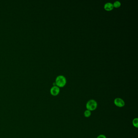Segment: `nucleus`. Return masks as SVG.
Here are the masks:
<instances>
[{
    "mask_svg": "<svg viewBox=\"0 0 138 138\" xmlns=\"http://www.w3.org/2000/svg\"><path fill=\"white\" fill-rule=\"evenodd\" d=\"M104 8L105 10L107 11H111L114 8L113 5L111 3H106L104 6Z\"/></svg>",
    "mask_w": 138,
    "mask_h": 138,
    "instance_id": "39448f33",
    "label": "nucleus"
},
{
    "mask_svg": "<svg viewBox=\"0 0 138 138\" xmlns=\"http://www.w3.org/2000/svg\"><path fill=\"white\" fill-rule=\"evenodd\" d=\"M97 138H106V137L105 135L100 134V135H99L98 136Z\"/></svg>",
    "mask_w": 138,
    "mask_h": 138,
    "instance_id": "1a4fd4ad",
    "label": "nucleus"
},
{
    "mask_svg": "<svg viewBox=\"0 0 138 138\" xmlns=\"http://www.w3.org/2000/svg\"><path fill=\"white\" fill-rule=\"evenodd\" d=\"M97 103L94 100H89L86 105V107L87 110L90 111H92L96 109L97 107Z\"/></svg>",
    "mask_w": 138,
    "mask_h": 138,
    "instance_id": "f03ea898",
    "label": "nucleus"
},
{
    "mask_svg": "<svg viewBox=\"0 0 138 138\" xmlns=\"http://www.w3.org/2000/svg\"><path fill=\"white\" fill-rule=\"evenodd\" d=\"M114 103L115 105L119 107H122L124 106L125 105L124 100L121 98H117L114 100Z\"/></svg>",
    "mask_w": 138,
    "mask_h": 138,
    "instance_id": "7ed1b4c3",
    "label": "nucleus"
},
{
    "mask_svg": "<svg viewBox=\"0 0 138 138\" xmlns=\"http://www.w3.org/2000/svg\"><path fill=\"white\" fill-rule=\"evenodd\" d=\"M66 80V79L64 76L62 75H59L56 77L55 83L56 84V86H57L59 88H62L65 86Z\"/></svg>",
    "mask_w": 138,
    "mask_h": 138,
    "instance_id": "f257e3e1",
    "label": "nucleus"
},
{
    "mask_svg": "<svg viewBox=\"0 0 138 138\" xmlns=\"http://www.w3.org/2000/svg\"><path fill=\"white\" fill-rule=\"evenodd\" d=\"M60 88L57 86H53L50 89V93L53 96H56L60 93Z\"/></svg>",
    "mask_w": 138,
    "mask_h": 138,
    "instance_id": "20e7f679",
    "label": "nucleus"
},
{
    "mask_svg": "<svg viewBox=\"0 0 138 138\" xmlns=\"http://www.w3.org/2000/svg\"><path fill=\"white\" fill-rule=\"evenodd\" d=\"M132 124L133 126L136 128H137L138 127V119L137 118H136L133 119L132 121Z\"/></svg>",
    "mask_w": 138,
    "mask_h": 138,
    "instance_id": "423d86ee",
    "label": "nucleus"
},
{
    "mask_svg": "<svg viewBox=\"0 0 138 138\" xmlns=\"http://www.w3.org/2000/svg\"><path fill=\"white\" fill-rule=\"evenodd\" d=\"M84 115L85 117H88L90 116L91 115V111L88 110H86L85 111L84 113Z\"/></svg>",
    "mask_w": 138,
    "mask_h": 138,
    "instance_id": "0eeeda50",
    "label": "nucleus"
},
{
    "mask_svg": "<svg viewBox=\"0 0 138 138\" xmlns=\"http://www.w3.org/2000/svg\"><path fill=\"white\" fill-rule=\"evenodd\" d=\"M113 5L114 8V7L115 8H118L121 6V3H120V2L117 1L114 2V4Z\"/></svg>",
    "mask_w": 138,
    "mask_h": 138,
    "instance_id": "6e6552de",
    "label": "nucleus"
}]
</instances>
